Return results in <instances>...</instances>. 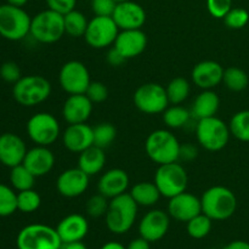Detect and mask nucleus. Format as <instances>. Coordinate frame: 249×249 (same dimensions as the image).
<instances>
[{
    "label": "nucleus",
    "mask_w": 249,
    "mask_h": 249,
    "mask_svg": "<svg viewBox=\"0 0 249 249\" xmlns=\"http://www.w3.org/2000/svg\"><path fill=\"white\" fill-rule=\"evenodd\" d=\"M165 90H167L169 104L180 105L189 97L191 88H190V83L185 78L179 77L170 80Z\"/></svg>",
    "instance_id": "f704fd0d"
},
{
    "label": "nucleus",
    "mask_w": 249,
    "mask_h": 249,
    "mask_svg": "<svg viewBox=\"0 0 249 249\" xmlns=\"http://www.w3.org/2000/svg\"><path fill=\"white\" fill-rule=\"evenodd\" d=\"M56 231L62 243L78 242L84 240L89 232V223L80 214H70L58 223Z\"/></svg>",
    "instance_id": "b1692460"
},
{
    "label": "nucleus",
    "mask_w": 249,
    "mask_h": 249,
    "mask_svg": "<svg viewBox=\"0 0 249 249\" xmlns=\"http://www.w3.org/2000/svg\"><path fill=\"white\" fill-rule=\"evenodd\" d=\"M51 94V84L43 75H26L16 82L12 88V96L17 104L33 107L45 101Z\"/></svg>",
    "instance_id": "7ed1b4c3"
},
{
    "label": "nucleus",
    "mask_w": 249,
    "mask_h": 249,
    "mask_svg": "<svg viewBox=\"0 0 249 249\" xmlns=\"http://www.w3.org/2000/svg\"><path fill=\"white\" fill-rule=\"evenodd\" d=\"M113 45L125 60L134 58L145 51L147 36L141 29H126L118 33Z\"/></svg>",
    "instance_id": "aec40b11"
},
{
    "label": "nucleus",
    "mask_w": 249,
    "mask_h": 249,
    "mask_svg": "<svg viewBox=\"0 0 249 249\" xmlns=\"http://www.w3.org/2000/svg\"><path fill=\"white\" fill-rule=\"evenodd\" d=\"M105 164H106V155L102 148L96 146H91L83 151L78 160V168H80L89 177L101 172Z\"/></svg>",
    "instance_id": "bb28decb"
},
{
    "label": "nucleus",
    "mask_w": 249,
    "mask_h": 249,
    "mask_svg": "<svg viewBox=\"0 0 249 249\" xmlns=\"http://www.w3.org/2000/svg\"><path fill=\"white\" fill-rule=\"evenodd\" d=\"M22 164L36 178L49 174L55 164V156L48 146H38L27 151Z\"/></svg>",
    "instance_id": "4be33fe9"
},
{
    "label": "nucleus",
    "mask_w": 249,
    "mask_h": 249,
    "mask_svg": "<svg viewBox=\"0 0 249 249\" xmlns=\"http://www.w3.org/2000/svg\"><path fill=\"white\" fill-rule=\"evenodd\" d=\"M40 204V196L33 189L19 191L17 194V211L22 212V213H33L36 209H39Z\"/></svg>",
    "instance_id": "e433bc0d"
},
{
    "label": "nucleus",
    "mask_w": 249,
    "mask_h": 249,
    "mask_svg": "<svg viewBox=\"0 0 249 249\" xmlns=\"http://www.w3.org/2000/svg\"><path fill=\"white\" fill-rule=\"evenodd\" d=\"M92 129H94V146L102 150L109 147L117 136L116 128L111 123H100Z\"/></svg>",
    "instance_id": "c9c22d12"
},
{
    "label": "nucleus",
    "mask_w": 249,
    "mask_h": 249,
    "mask_svg": "<svg viewBox=\"0 0 249 249\" xmlns=\"http://www.w3.org/2000/svg\"><path fill=\"white\" fill-rule=\"evenodd\" d=\"M107 61H108V63L111 66L118 67V66H122L125 62V58H124V56L113 46V48L108 51V53H107Z\"/></svg>",
    "instance_id": "de8ad7c7"
},
{
    "label": "nucleus",
    "mask_w": 249,
    "mask_h": 249,
    "mask_svg": "<svg viewBox=\"0 0 249 249\" xmlns=\"http://www.w3.org/2000/svg\"><path fill=\"white\" fill-rule=\"evenodd\" d=\"M202 213L201 198L194 196L189 192H181L177 196L169 198L168 214L173 219L182 223H187L192 218Z\"/></svg>",
    "instance_id": "dca6fc26"
},
{
    "label": "nucleus",
    "mask_w": 249,
    "mask_h": 249,
    "mask_svg": "<svg viewBox=\"0 0 249 249\" xmlns=\"http://www.w3.org/2000/svg\"><path fill=\"white\" fill-rule=\"evenodd\" d=\"M197 155H198V151H197V148L194 145H190V143L182 146L180 145L179 160L190 162V160H194L197 157Z\"/></svg>",
    "instance_id": "49530a36"
},
{
    "label": "nucleus",
    "mask_w": 249,
    "mask_h": 249,
    "mask_svg": "<svg viewBox=\"0 0 249 249\" xmlns=\"http://www.w3.org/2000/svg\"><path fill=\"white\" fill-rule=\"evenodd\" d=\"M209 249H216V248H209Z\"/></svg>",
    "instance_id": "6e6d98bb"
},
{
    "label": "nucleus",
    "mask_w": 249,
    "mask_h": 249,
    "mask_svg": "<svg viewBox=\"0 0 249 249\" xmlns=\"http://www.w3.org/2000/svg\"><path fill=\"white\" fill-rule=\"evenodd\" d=\"M17 249H61L62 241L56 229L44 224H31L16 238Z\"/></svg>",
    "instance_id": "39448f33"
},
{
    "label": "nucleus",
    "mask_w": 249,
    "mask_h": 249,
    "mask_svg": "<svg viewBox=\"0 0 249 249\" xmlns=\"http://www.w3.org/2000/svg\"><path fill=\"white\" fill-rule=\"evenodd\" d=\"M24 141L14 133L0 135V163L7 168H14L23 163L27 153Z\"/></svg>",
    "instance_id": "a211bd4d"
},
{
    "label": "nucleus",
    "mask_w": 249,
    "mask_h": 249,
    "mask_svg": "<svg viewBox=\"0 0 249 249\" xmlns=\"http://www.w3.org/2000/svg\"><path fill=\"white\" fill-rule=\"evenodd\" d=\"M130 196L138 206L152 207L158 202L160 197V190L157 189L155 182H139L133 186Z\"/></svg>",
    "instance_id": "cd10ccee"
},
{
    "label": "nucleus",
    "mask_w": 249,
    "mask_h": 249,
    "mask_svg": "<svg viewBox=\"0 0 249 249\" xmlns=\"http://www.w3.org/2000/svg\"><path fill=\"white\" fill-rule=\"evenodd\" d=\"M229 128H230V133L237 140L249 142V109L240 111L233 114Z\"/></svg>",
    "instance_id": "473e14b6"
},
{
    "label": "nucleus",
    "mask_w": 249,
    "mask_h": 249,
    "mask_svg": "<svg viewBox=\"0 0 249 249\" xmlns=\"http://www.w3.org/2000/svg\"><path fill=\"white\" fill-rule=\"evenodd\" d=\"M36 177L24 167L23 164H18L16 167L11 168L10 172V182L11 186L16 191H24V190L33 189Z\"/></svg>",
    "instance_id": "7c9ffc66"
},
{
    "label": "nucleus",
    "mask_w": 249,
    "mask_h": 249,
    "mask_svg": "<svg viewBox=\"0 0 249 249\" xmlns=\"http://www.w3.org/2000/svg\"><path fill=\"white\" fill-rule=\"evenodd\" d=\"M145 150L152 162L158 165L177 162L179 160L180 143L174 134L160 129L148 135L145 143Z\"/></svg>",
    "instance_id": "20e7f679"
},
{
    "label": "nucleus",
    "mask_w": 249,
    "mask_h": 249,
    "mask_svg": "<svg viewBox=\"0 0 249 249\" xmlns=\"http://www.w3.org/2000/svg\"><path fill=\"white\" fill-rule=\"evenodd\" d=\"M17 211V194L7 185L0 184V216H10Z\"/></svg>",
    "instance_id": "4c0bfd02"
},
{
    "label": "nucleus",
    "mask_w": 249,
    "mask_h": 249,
    "mask_svg": "<svg viewBox=\"0 0 249 249\" xmlns=\"http://www.w3.org/2000/svg\"><path fill=\"white\" fill-rule=\"evenodd\" d=\"M126 249H151V247L148 241H146L145 238L142 237H139L131 241V242L126 246Z\"/></svg>",
    "instance_id": "09e8293b"
},
{
    "label": "nucleus",
    "mask_w": 249,
    "mask_h": 249,
    "mask_svg": "<svg viewBox=\"0 0 249 249\" xmlns=\"http://www.w3.org/2000/svg\"><path fill=\"white\" fill-rule=\"evenodd\" d=\"M219 106H220V99L218 95L212 90H204L195 99L191 114L198 121L209 118V117L215 116Z\"/></svg>",
    "instance_id": "a878e982"
},
{
    "label": "nucleus",
    "mask_w": 249,
    "mask_h": 249,
    "mask_svg": "<svg viewBox=\"0 0 249 249\" xmlns=\"http://www.w3.org/2000/svg\"><path fill=\"white\" fill-rule=\"evenodd\" d=\"M63 19H65V32L68 36L73 38L84 36L88 23H89L84 14L74 9L68 14L63 15Z\"/></svg>",
    "instance_id": "c85d7f7f"
},
{
    "label": "nucleus",
    "mask_w": 249,
    "mask_h": 249,
    "mask_svg": "<svg viewBox=\"0 0 249 249\" xmlns=\"http://www.w3.org/2000/svg\"><path fill=\"white\" fill-rule=\"evenodd\" d=\"M223 82L231 91H243L249 84L248 74L238 67H229L224 71Z\"/></svg>",
    "instance_id": "c756f323"
},
{
    "label": "nucleus",
    "mask_w": 249,
    "mask_h": 249,
    "mask_svg": "<svg viewBox=\"0 0 249 249\" xmlns=\"http://www.w3.org/2000/svg\"><path fill=\"white\" fill-rule=\"evenodd\" d=\"M112 18L119 29H141L146 22L145 9L133 0L117 2Z\"/></svg>",
    "instance_id": "2eb2a0df"
},
{
    "label": "nucleus",
    "mask_w": 249,
    "mask_h": 249,
    "mask_svg": "<svg viewBox=\"0 0 249 249\" xmlns=\"http://www.w3.org/2000/svg\"><path fill=\"white\" fill-rule=\"evenodd\" d=\"M63 15L48 9L39 12L32 18L31 34L41 44H53L60 40L65 34Z\"/></svg>",
    "instance_id": "0eeeda50"
},
{
    "label": "nucleus",
    "mask_w": 249,
    "mask_h": 249,
    "mask_svg": "<svg viewBox=\"0 0 249 249\" xmlns=\"http://www.w3.org/2000/svg\"><path fill=\"white\" fill-rule=\"evenodd\" d=\"M32 18L22 7L0 5V36L10 41H18L31 32Z\"/></svg>",
    "instance_id": "423d86ee"
},
{
    "label": "nucleus",
    "mask_w": 249,
    "mask_h": 249,
    "mask_svg": "<svg viewBox=\"0 0 249 249\" xmlns=\"http://www.w3.org/2000/svg\"><path fill=\"white\" fill-rule=\"evenodd\" d=\"M92 112V102L85 94L70 95L63 104L62 116L68 124L87 123Z\"/></svg>",
    "instance_id": "5701e85b"
},
{
    "label": "nucleus",
    "mask_w": 249,
    "mask_h": 249,
    "mask_svg": "<svg viewBox=\"0 0 249 249\" xmlns=\"http://www.w3.org/2000/svg\"><path fill=\"white\" fill-rule=\"evenodd\" d=\"M207 9L215 18H224L232 9V0H207Z\"/></svg>",
    "instance_id": "79ce46f5"
},
{
    "label": "nucleus",
    "mask_w": 249,
    "mask_h": 249,
    "mask_svg": "<svg viewBox=\"0 0 249 249\" xmlns=\"http://www.w3.org/2000/svg\"><path fill=\"white\" fill-rule=\"evenodd\" d=\"M45 1L49 9L61 15H66L74 10L77 4V0H45Z\"/></svg>",
    "instance_id": "a18cd8bd"
},
{
    "label": "nucleus",
    "mask_w": 249,
    "mask_h": 249,
    "mask_svg": "<svg viewBox=\"0 0 249 249\" xmlns=\"http://www.w3.org/2000/svg\"><path fill=\"white\" fill-rule=\"evenodd\" d=\"M136 108L146 114L163 113L168 108L167 90L157 83H147L136 89L134 94Z\"/></svg>",
    "instance_id": "9d476101"
},
{
    "label": "nucleus",
    "mask_w": 249,
    "mask_h": 249,
    "mask_svg": "<svg viewBox=\"0 0 249 249\" xmlns=\"http://www.w3.org/2000/svg\"><path fill=\"white\" fill-rule=\"evenodd\" d=\"M138 215V204L130 194L111 199L106 212V226L112 233L123 235L133 228Z\"/></svg>",
    "instance_id": "f03ea898"
},
{
    "label": "nucleus",
    "mask_w": 249,
    "mask_h": 249,
    "mask_svg": "<svg viewBox=\"0 0 249 249\" xmlns=\"http://www.w3.org/2000/svg\"><path fill=\"white\" fill-rule=\"evenodd\" d=\"M100 249H126V247H124L122 243L116 242V241H111V242L105 243Z\"/></svg>",
    "instance_id": "603ef678"
},
{
    "label": "nucleus",
    "mask_w": 249,
    "mask_h": 249,
    "mask_svg": "<svg viewBox=\"0 0 249 249\" xmlns=\"http://www.w3.org/2000/svg\"><path fill=\"white\" fill-rule=\"evenodd\" d=\"M223 249H249V243L246 242V241L236 240L228 243Z\"/></svg>",
    "instance_id": "8fccbe9b"
},
{
    "label": "nucleus",
    "mask_w": 249,
    "mask_h": 249,
    "mask_svg": "<svg viewBox=\"0 0 249 249\" xmlns=\"http://www.w3.org/2000/svg\"><path fill=\"white\" fill-rule=\"evenodd\" d=\"M191 113L185 107L174 105L163 112V122L172 129H179L186 125L190 121Z\"/></svg>",
    "instance_id": "72a5a7b5"
},
{
    "label": "nucleus",
    "mask_w": 249,
    "mask_h": 249,
    "mask_svg": "<svg viewBox=\"0 0 249 249\" xmlns=\"http://www.w3.org/2000/svg\"><path fill=\"white\" fill-rule=\"evenodd\" d=\"M230 134L228 124L215 116L199 119L196 125L197 141L202 147L211 152L223 150L228 145Z\"/></svg>",
    "instance_id": "6e6552de"
},
{
    "label": "nucleus",
    "mask_w": 249,
    "mask_h": 249,
    "mask_svg": "<svg viewBox=\"0 0 249 249\" xmlns=\"http://www.w3.org/2000/svg\"><path fill=\"white\" fill-rule=\"evenodd\" d=\"M187 182L189 178L186 170L177 162L160 165L155 175V184L160 190V196L167 198L186 191Z\"/></svg>",
    "instance_id": "1a4fd4ad"
},
{
    "label": "nucleus",
    "mask_w": 249,
    "mask_h": 249,
    "mask_svg": "<svg viewBox=\"0 0 249 249\" xmlns=\"http://www.w3.org/2000/svg\"><path fill=\"white\" fill-rule=\"evenodd\" d=\"M224 22L230 29H242L249 22V14L242 7H233L224 17Z\"/></svg>",
    "instance_id": "58836bf2"
},
{
    "label": "nucleus",
    "mask_w": 249,
    "mask_h": 249,
    "mask_svg": "<svg viewBox=\"0 0 249 249\" xmlns=\"http://www.w3.org/2000/svg\"><path fill=\"white\" fill-rule=\"evenodd\" d=\"M85 95L89 97L92 104H101V102L106 101L107 97H108V90L104 83L91 82Z\"/></svg>",
    "instance_id": "a19ab883"
},
{
    "label": "nucleus",
    "mask_w": 249,
    "mask_h": 249,
    "mask_svg": "<svg viewBox=\"0 0 249 249\" xmlns=\"http://www.w3.org/2000/svg\"><path fill=\"white\" fill-rule=\"evenodd\" d=\"M170 219L169 214L160 209H153L145 214L139 224V233L140 237L145 238L148 242L160 241L169 230Z\"/></svg>",
    "instance_id": "4468645a"
},
{
    "label": "nucleus",
    "mask_w": 249,
    "mask_h": 249,
    "mask_svg": "<svg viewBox=\"0 0 249 249\" xmlns=\"http://www.w3.org/2000/svg\"><path fill=\"white\" fill-rule=\"evenodd\" d=\"M202 213L215 221L226 220L235 214L237 198L225 186H213L203 192L201 197Z\"/></svg>",
    "instance_id": "f257e3e1"
},
{
    "label": "nucleus",
    "mask_w": 249,
    "mask_h": 249,
    "mask_svg": "<svg viewBox=\"0 0 249 249\" xmlns=\"http://www.w3.org/2000/svg\"><path fill=\"white\" fill-rule=\"evenodd\" d=\"M224 68L215 61H202L192 70V80L198 88L211 90L223 82Z\"/></svg>",
    "instance_id": "412c9836"
},
{
    "label": "nucleus",
    "mask_w": 249,
    "mask_h": 249,
    "mask_svg": "<svg viewBox=\"0 0 249 249\" xmlns=\"http://www.w3.org/2000/svg\"><path fill=\"white\" fill-rule=\"evenodd\" d=\"M89 186V175L80 168L67 169L60 174L56 181V187L61 196L67 198L79 197L87 191Z\"/></svg>",
    "instance_id": "f3484780"
},
{
    "label": "nucleus",
    "mask_w": 249,
    "mask_h": 249,
    "mask_svg": "<svg viewBox=\"0 0 249 249\" xmlns=\"http://www.w3.org/2000/svg\"><path fill=\"white\" fill-rule=\"evenodd\" d=\"M119 28L112 17L95 16L88 23L85 41L94 49H105L112 45L118 36Z\"/></svg>",
    "instance_id": "f8f14e48"
},
{
    "label": "nucleus",
    "mask_w": 249,
    "mask_h": 249,
    "mask_svg": "<svg viewBox=\"0 0 249 249\" xmlns=\"http://www.w3.org/2000/svg\"><path fill=\"white\" fill-rule=\"evenodd\" d=\"M109 202H107V198L105 196L100 195H95V196L90 197L89 201L87 203V213L89 214L91 218H100L102 215H106V212L108 209Z\"/></svg>",
    "instance_id": "ea45409f"
},
{
    "label": "nucleus",
    "mask_w": 249,
    "mask_h": 249,
    "mask_svg": "<svg viewBox=\"0 0 249 249\" xmlns=\"http://www.w3.org/2000/svg\"><path fill=\"white\" fill-rule=\"evenodd\" d=\"M117 2H122V1H128V0H116Z\"/></svg>",
    "instance_id": "5fc2aeb1"
},
{
    "label": "nucleus",
    "mask_w": 249,
    "mask_h": 249,
    "mask_svg": "<svg viewBox=\"0 0 249 249\" xmlns=\"http://www.w3.org/2000/svg\"><path fill=\"white\" fill-rule=\"evenodd\" d=\"M65 147L73 153H82L94 146V129L87 123L70 124L62 135Z\"/></svg>",
    "instance_id": "6ab92c4d"
},
{
    "label": "nucleus",
    "mask_w": 249,
    "mask_h": 249,
    "mask_svg": "<svg viewBox=\"0 0 249 249\" xmlns=\"http://www.w3.org/2000/svg\"><path fill=\"white\" fill-rule=\"evenodd\" d=\"M0 77L6 83L15 84V83L18 82L22 78L21 70H19L18 65L16 62L7 61V62H4L0 66Z\"/></svg>",
    "instance_id": "37998d69"
},
{
    "label": "nucleus",
    "mask_w": 249,
    "mask_h": 249,
    "mask_svg": "<svg viewBox=\"0 0 249 249\" xmlns=\"http://www.w3.org/2000/svg\"><path fill=\"white\" fill-rule=\"evenodd\" d=\"M7 4L14 5V6H18V7H23L24 5L28 2V0H6Z\"/></svg>",
    "instance_id": "864d4df0"
},
{
    "label": "nucleus",
    "mask_w": 249,
    "mask_h": 249,
    "mask_svg": "<svg viewBox=\"0 0 249 249\" xmlns=\"http://www.w3.org/2000/svg\"><path fill=\"white\" fill-rule=\"evenodd\" d=\"M212 226H213V220L206 214L201 213L187 221L186 230L190 237L195 238V240H202L209 235V232L212 231Z\"/></svg>",
    "instance_id": "2f4dec72"
},
{
    "label": "nucleus",
    "mask_w": 249,
    "mask_h": 249,
    "mask_svg": "<svg viewBox=\"0 0 249 249\" xmlns=\"http://www.w3.org/2000/svg\"><path fill=\"white\" fill-rule=\"evenodd\" d=\"M58 80L61 88L70 95L85 94L91 83L87 66L79 61L66 62L61 68Z\"/></svg>",
    "instance_id": "ddd939ff"
},
{
    "label": "nucleus",
    "mask_w": 249,
    "mask_h": 249,
    "mask_svg": "<svg viewBox=\"0 0 249 249\" xmlns=\"http://www.w3.org/2000/svg\"><path fill=\"white\" fill-rule=\"evenodd\" d=\"M116 6V0H91V9L95 16L112 17Z\"/></svg>",
    "instance_id": "c03bdc74"
},
{
    "label": "nucleus",
    "mask_w": 249,
    "mask_h": 249,
    "mask_svg": "<svg viewBox=\"0 0 249 249\" xmlns=\"http://www.w3.org/2000/svg\"><path fill=\"white\" fill-rule=\"evenodd\" d=\"M129 186V177L125 170L109 169L100 178L97 189L99 192L106 198H114L117 196L125 194L126 189Z\"/></svg>",
    "instance_id": "393cba45"
},
{
    "label": "nucleus",
    "mask_w": 249,
    "mask_h": 249,
    "mask_svg": "<svg viewBox=\"0 0 249 249\" xmlns=\"http://www.w3.org/2000/svg\"><path fill=\"white\" fill-rule=\"evenodd\" d=\"M27 134L38 146H50L58 139L60 124L53 114L40 112L27 122Z\"/></svg>",
    "instance_id": "9b49d317"
},
{
    "label": "nucleus",
    "mask_w": 249,
    "mask_h": 249,
    "mask_svg": "<svg viewBox=\"0 0 249 249\" xmlns=\"http://www.w3.org/2000/svg\"><path fill=\"white\" fill-rule=\"evenodd\" d=\"M61 249H88V248L82 241H78V242L62 243V247H61Z\"/></svg>",
    "instance_id": "3c124183"
}]
</instances>
